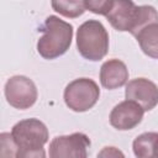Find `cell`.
Returning <instances> with one entry per match:
<instances>
[{
    "label": "cell",
    "mask_w": 158,
    "mask_h": 158,
    "mask_svg": "<svg viewBox=\"0 0 158 158\" xmlns=\"http://www.w3.org/2000/svg\"><path fill=\"white\" fill-rule=\"evenodd\" d=\"M40 31L43 35L37 42V51L44 59L58 58L69 49L73 38V26L70 23L51 15Z\"/></svg>",
    "instance_id": "7a4b0ae2"
},
{
    "label": "cell",
    "mask_w": 158,
    "mask_h": 158,
    "mask_svg": "<svg viewBox=\"0 0 158 158\" xmlns=\"http://www.w3.org/2000/svg\"><path fill=\"white\" fill-rule=\"evenodd\" d=\"M142 52L154 59H158V22L143 27L136 36Z\"/></svg>",
    "instance_id": "7c38bea8"
},
{
    "label": "cell",
    "mask_w": 158,
    "mask_h": 158,
    "mask_svg": "<svg viewBox=\"0 0 158 158\" xmlns=\"http://www.w3.org/2000/svg\"><path fill=\"white\" fill-rule=\"evenodd\" d=\"M144 110L137 102L132 100H125L118 102L110 112V123L112 127L120 131L132 130L143 118Z\"/></svg>",
    "instance_id": "ba28073f"
},
{
    "label": "cell",
    "mask_w": 158,
    "mask_h": 158,
    "mask_svg": "<svg viewBox=\"0 0 158 158\" xmlns=\"http://www.w3.org/2000/svg\"><path fill=\"white\" fill-rule=\"evenodd\" d=\"M153 22H158V12H157V10L153 6H151V5H141V6H137L135 23H133V27L130 31V33L136 37L137 33L143 27H146L147 25L153 23Z\"/></svg>",
    "instance_id": "5bb4252c"
},
{
    "label": "cell",
    "mask_w": 158,
    "mask_h": 158,
    "mask_svg": "<svg viewBox=\"0 0 158 158\" xmlns=\"http://www.w3.org/2000/svg\"><path fill=\"white\" fill-rule=\"evenodd\" d=\"M90 139L85 133L75 132L67 136H57L49 143L51 158H86Z\"/></svg>",
    "instance_id": "8992f818"
},
{
    "label": "cell",
    "mask_w": 158,
    "mask_h": 158,
    "mask_svg": "<svg viewBox=\"0 0 158 158\" xmlns=\"http://www.w3.org/2000/svg\"><path fill=\"white\" fill-rule=\"evenodd\" d=\"M11 137L20 158L46 157L43 146L48 142V130L38 118H26L14 125Z\"/></svg>",
    "instance_id": "6da1fadb"
},
{
    "label": "cell",
    "mask_w": 158,
    "mask_h": 158,
    "mask_svg": "<svg viewBox=\"0 0 158 158\" xmlns=\"http://www.w3.org/2000/svg\"><path fill=\"white\" fill-rule=\"evenodd\" d=\"M99 96V85L89 78L74 79L65 86L63 95L65 105L75 112H84L91 109L98 102Z\"/></svg>",
    "instance_id": "277c9868"
},
{
    "label": "cell",
    "mask_w": 158,
    "mask_h": 158,
    "mask_svg": "<svg viewBox=\"0 0 158 158\" xmlns=\"http://www.w3.org/2000/svg\"><path fill=\"white\" fill-rule=\"evenodd\" d=\"M128 80V69L120 59H109L100 68V83L105 89L121 88Z\"/></svg>",
    "instance_id": "30bf717a"
},
{
    "label": "cell",
    "mask_w": 158,
    "mask_h": 158,
    "mask_svg": "<svg viewBox=\"0 0 158 158\" xmlns=\"http://www.w3.org/2000/svg\"><path fill=\"white\" fill-rule=\"evenodd\" d=\"M133 153L138 158H158V132H144L132 143Z\"/></svg>",
    "instance_id": "8fae6325"
},
{
    "label": "cell",
    "mask_w": 158,
    "mask_h": 158,
    "mask_svg": "<svg viewBox=\"0 0 158 158\" xmlns=\"http://www.w3.org/2000/svg\"><path fill=\"white\" fill-rule=\"evenodd\" d=\"M1 141V156L4 157H17V149L15 146V142L11 137V133H1L0 135Z\"/></svg>",
    "instance_id": "2e32d148"
},
{
    "label": "cell",
    "mask_w": 158,
    "mask_h": 158,
    "mask_svg": "<svg viewBox=\"0 0 158 158\" xmlns=\"http://www.w3.org/2000/svg\"><path fill=\"white\" fill-rule=\"evenodd\" d=\"M112 4L114 0H84V5L86 10L104 16H106V14L110 11Z\"/></svg>",
    "instance_id": "9a60e30c"
},
{
    "label": "cell",
    "mask_w": 158,
    "mask_h": 158,
    "mask_svg": "<svg viewBox=\"0 0 158 158\" xmlns=\"http://www.w3.org/2000/svg\"><path fill=\"white\" fill-rule=\"evenodd\" d=\"M6 101L15 109H30L37 100L38 93L35 83L25 75H14L5 84Z\"/></svg>",
    "instance_id": "5b68a950"
},
{
    "label": "cell",
    "mask_w": 158,
    "mask_h": 158,
    "mask_svg": "<svg viewBox=\"0 0 158 158\" xmlns=\"http://www.w3.org/2000/svg\"><path fill=\"white\" fill-rule=\"evenodd\" d=\"M77 47L80 56L88 60L102 59L109 52V33L104 25L96 20L81 23L77 31Z\"/></svg>",
    "instance_id": "3957f363"
},
{
    "label": "cell",
    "mask_w": 158,
    "mask_h": 158,
    "mask_svg": "<svg viewBox=\"0 0 158 158\" xmlns=\"http://www.w3.org/2000/svg\"><path fill=\"white\" fill-rule=\"evenodd\" d=\"M136 12L137 6L132 0H114L112 7L105 17L115 30L130 32L135 23Z\"/></svg>",
    "instance_id": "9c48e42d"
},
{
    "label": "cell",
    "mask_w": 158,
    "mask_h": 158,
    "mask_svg": "<svg viewBox=\"0 0 158 158\" xmlns=\"http://www.w3.org/2000/svg\"><path fill=\"white\" fill-rule=\"evenodd\" d=\"M51 4L56 12L69 19H77L85 11L84 0H51Z\"/></svg>",
    "instance_id": "4fadbf2b"
},
{
    "label": "cell",
    "mask_w": 158,
    "mask_h": 158,
    "mask_svg": "<svg viewBox=\"0 0 158 158\" xmlns=\"http://www.w3.org/2000/svg\"><path fill=\"white\" fill-rule=\"evenodd\" d=\"M125 96L137 102L144 111H151L158 104V86L146 78H136L127 83Z\"/></svg>",
    "instance_id": "52a82bcc"
},
{
    "label": "cell",
    "mask_w": 158,
    "mask_h": 158,
    "mask_svg": "<svg viewBox=\"0 0 158 158\" xmlns=\"http://www.w3.org/2000/svg\"><path fill=\"white\" fill-rule=\"evenodd\" d=\"M98 156L100 157H110V156H123V153H121L120 151H117L115 147H105L104 151H101Z\"/></svg>",
    "instance_id": "e0dca14e"
}]
</instances>
